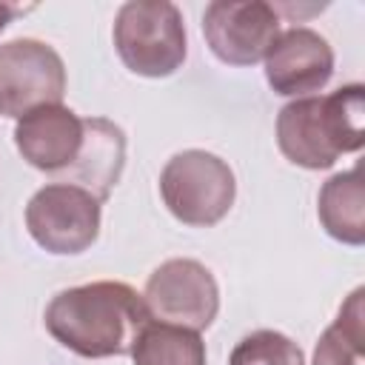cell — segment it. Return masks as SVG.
I'll return each instance as SVG.
<instances>
[{
    "label": "cell",
    "mask_w": 365,
    "mask_h": 365,
    "mask_svg": "<svg viewBox=\"0 0 365 365\" xmlns=\"http://www.w3.org/2000/svg\"><path fill=\"white\" fill-rule=\"evenodd\" d=\"M14 145L31 168L57 177L77 160L83 145V117L63 103L34 108L17 120Z\"/></svg>",
    "instance_id": "cell-10"
},
{
    "label": "cell",
    "mask_w": 365,
    "mask_h": 365,
    "mask_svg": "<svg viewBox=\"0 0 365 365\" xmlns=\"http://www.w3.org/2000/svg\"><path fill=\"white\" fill-rule=\"evenodd\" d=\"M228 365H305V356L291 336L259 328L234 345Z\"/></svg>",
    "instance_id": "cell-15"
},
{
    "label": "cell",
    "mask_w": 365,
    "mask_h": 365,
    "mask_svg": "<svg viewBox=\"0 0 365 365\" xmlns=\"http://www.w3.org/2000/svg\"><path fill=\"white\" fill-rule=\"evenodd\" d=\"M317 217L328 237L359 248L365 242V185L359 165L328 177L317 197Z\"/></svg>",
    "instance_id": "cell-12"
},
{
    "label": "cell",
    "mask_w": 365,
    "mask_h": 365,
    "mask_svg": "<svg viewBox=\"0 0 365 365\" xmlns=\"http://www.w3.org/2000/svg\"><path fill=\"white\" fill-rule=\"evenodd\" d=\"M365 288H354L336 319L322 331L314 348V365H362L365 359Z\"/></svg>",
    "instance_id": "cell-14"
},
{
    "label": "cell",
    "mask_w": 365,
    "mask_h": 365,
    "mask_svg": "<svg viewBox=\"0 0 365 365\" xmlns=\"http://www.w3.org/2000/svg\"><path fill=\"white\" fill-rule=\"evenodd\" d=\"M125 165V134L117 123L106 117H86L83 120V145L77 160L54 177V182H68L86 188L100 202L108 200L111 188L117 185Z\"/></svg>",
    "instance_id": "cell-11"
},
{
    "label": "cell",
    "mask_w": 365,
    "mask_h": 365,
    "mask_svg": "<svg viewBox=\"0 0 365 365\" xmlns=\"http://www.w3.org/2000/svg\"><path fill=\"white\" fill-rule=\"evenodd\" d=\"M20 11H23L20 6H11V3H0V34H3V29H6V26H9V23H11V20L20 14Z\"/></svg>",
    "instance_id": "cell-16"
},
{
    "label": "cell",
    "mask_w": 365,
    "mask_h": 365,
    "mask_svg": "<svg viewBox=\"0 0 365 365\" xmlns=\"http://www.w3.org/2000/svg\"><path fill=\"white\" fill-rule=\"evenodd\" d=\"M143 294L125 282L97 279L66 288L46 305V331L71 354L106 359L131 354V345L148 322Z\"/></svg>",
    "instance_id": "cell-1"
},
{
    "label": "cell",
    "mask_w": 365,
    "mask_h": 365,
    "mask_svg": "<svg viewBox=\"0 0 365 365\" xmlns=\"http://www.w3.org/2000/svg\"><path fill=\"white\" fill-rule=\"evenodd\" d=\"M160 197L182 225L208 228L231 211L237 180L222 157L202 148H185L163 165Z\"/></svg>",
    "instance_id": "cell-4"
},
{
    "label": "cell",
    "mask_w": 365,
    "mask_h": 365,
    "mask_svg": "<svg viewBox=\"0 0 365 365\" xmlns=\"http://www.w3.org/2000/svg\"><path fill=\"white\" fill-rule=\"evenodd\" d=\"M277 145L299 168H331L365 145V88L342 86L325 97H299L277 114Z\"/></svg>",
    "instance_id": "cell-2"
},
{
    "label": "cell",
    "mask_w": 365,
    "mask_h": 365,
    "mask_svg": "<svg viewBox=\"0 0 365 365\" xmlns=\"http://www.w3.org/2000/svg\"><path fill=\"white\" fill-rule=\"evenodd\" d=\"M114 48L123 66L140 77H168L188 54L182 11L168 0H128L114 17Z\"/></svg>",
    "instance_id": "cell-3"
},
{
    "label": "cell",
    "mask_w": 365,
    "mask_h": 365,
    "mask_svg": "<svg viewBox=\"0 0 365 365\" xmlns=\"http://www.w3.org/2000/svg\"><path fill=\"white\" fill-rule=\"evenodd\" d=\"M63 94L66 66L48 43L17 37L0 46V114L20 120L34 108L60 106Z\"/></svg>",
    "instance_id": "cell-7"
},
{
    "label": "cell",
    "mask_w": 365,
    "mask_h": 365,
    "mask_svg": "<svg viewBox=\"0 0 365 365\" xmlns=\"http://www.w3.org/2000/svg\"><path fill=\"white\" fill-rule=\"evenodd\" d=\"M262 63L265 80L274 94L299 100L328 86L334 74V48L319 31L294 26L288 31H279Z\"/></svg>",
    "instance_id": "cell-9"
},
{
    "label": "cell",
    "mask_w": 365,
    "mask_h": 365,
    "mask_svg": "<svg viewBox=\"0 0 365 365\" xmlns=\"http://www.w3.org/2000/svg\"><path fill=\"white\" fill-rule=\"evenodd\" d=\"M143 305L157 322L205 331L220 311V285L202 262L174 257L157 265L145 279Z\"/></svg>",
    "instance_id": "cell-6"
},
{
    "label": "cell",
    "mask_w": 365,
    "mask_h": 365,
    "mask_svg": "<svg viewBox=\"0 0 365 365\" xmlns=\"http://www.w3.org/2000/svg\"><path fill=\"white\" fill-rule=\"evenodd\" d=\"M279 31L277 9L262 0H214L202 11L205 43L225 66H254L265 60Z\"/></svg>",
    "instance_id": "cell-8"
},
{
    "label": "cell",
    "mask_w": 365,
    "mask_h": 365,
    "mask_svg": "<svg viewBox=\"0 0 365 365\" xmlns=\"http://www.w3.org/2000/svg\"><path fill=\"white\" fill-rule=\"evenodd\" d=\"M134 365H205L200 331L148 319L131 345Z\"/></svg>",
    "instance_id": "cell-13"
},
{
    "label": "cell",
    "mask_w": 365,
    "mask_h": 365,
    "mask_svg": "<svg viewBox=\"0 0 365 365\" xmlns=\"http://www.w3.org/2000/svg\"><path fill=\"white\" fill-rule=\"evenodd\" d=\"M103 202L86 188L48 182L26 205V228L48 254H83L100 237Z\"/></svg>",
    "instance_id": "cell-5"
}]
</instances>
